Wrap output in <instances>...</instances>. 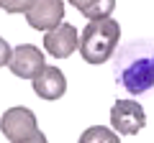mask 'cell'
Here are the masks:
<instances>
[{
    "label": "cell",
    "instance_id": "obj_4",
    "mask_svg": "<svg viewBox=\"0 0 154 143\" xmlns=\"http://www.w3.org/2000/svg\"><path fill=\"white\" fill-rule=\"evenodd\" d=\"M0 130H3V136L11 143L28 141L38 130L36 128V115L28 107H11V110H5L3 118H0Z\"/></svg>",
    "mask_w": 154,
    "mask_h": 143
},
{
    "label": "cell",
    "instance_id": "obj_13",
    "mask_svg": "<svg viewBox=\"0 0 154 143\" xmlns=\"http://www.w3.org/2000/svg\"><path fill=\"white\" fill-rule=\"evenodd\" d=\"M21 143H46V136H44V133H33V136L31 138H28V141H21Z\"/></svg>",
    "mask_w": 154,
    "mask_h": 143
},
{
    "label": "cell",
    "instance_id": "obj_7",
    "mask_svg": "<svg viewBox=\"0 0 154 143\" xmlns=\"http://www.w3.org/2000/svg\"><path fill=\"white\" fill-rule=\"evenodd\" d=\"M8 66H11V72L16 74V77H21V79H33L38 72L46 66L44 51H38L33 44H21V46L13 49Z\"/></svg>",
    "mask_w": 154,
    "mask_h": 143
},
{
    "label": "cell",
    "instance_id": "obj_9",
    "mask_svg": "<svg viewBox=\"0 0 154 143\" xmlns=\"http://www.w3.org/2000/svg\"><path fill=\"white\" fill-rule=\"evenodd\" d=\"M69 5L77 8L88 21H98V18H110L116 10V0H69Z\"/></svg>",
    "mask_w": 154,
    "mask_h": 143
},
{
    "label": "cell",
    "instance_id": "obj_1",
    "mask_svg": "<svg viewBox=\"0 0 154 143\" xmlns=\"http://www.w3.org/2000/svg\"><path fill=\"white\" fill-rule=\"evenodd\" d=\"M121 39V26L113 18H98L88 21V26L80 33V54L88 64H105L113 56Z\"/></svg>",
    "mask_w": 154,
    "mask_h": 143
},
{
    "label": "cell",
    "instance_id": "obj_12",
    "mask_svg": "<svg viewBox=\"0 0 154 143\" xmlns=\"http://www.w3.org/2000/svg\"><path fill=\"white\" fill-rule=\"evenodd\" d=\"M11 54H13V49L8 46V41L0 36V69H3V66H8V61H11Z\"/></svg>",
    "mask_w": 154,
    "mask_h": 143
},
{
    "label": "cell",
    "instance_id": "obj_10",
    "mask_svg": "<svg viewBox=\"0 0 154 143\" xmlns=\"http://www.w3.org/2000/svg\"><path fill=\"white\" fill-rule=\"evenodd\" d=\"M77 143H121L118 133L113 128H105V125H93L80 136Z\"/></svg>",
    "mask_w": 154,
    "mask_h": 143
},
{
    "label": "cell",
    "instance_id": "obj_11",
    "mask_svg": "<svg viewBox=\"0 0 154 143\" xmlns=\"http://www.w3.org/2000/svg\"><path fill=\"white\" fill-rule=\"evenodd\" d=\"M33 0H0V8L8 13H26Z\"/></svg>",
    "mask_w": 154,
    "mask_h": 143
},
{
    "label": "cell",
    "instance_id": "obj_5",
    "mask_svg": "<svg viewBox=\"0 0 154 143\" xmlns=\"http://www.w3.org/2000/svg\"><path fill=\"white\" fill-rule=\"evenodd\" d=\"M64 18V3L62 0H33L26 10V21L33 31H51Z\"/></svg>",
    "mask_w": 154,
    "mask_h": 143
},
{
    "label": "cell",
    "instance_id": "obj_2",
    "mask_svg": "<svg viewBox=\"0 0 154 143\" xmlns=\"http://www.w3.org/2000/svg\"><path fill=\"white\" fill-rule=\"evenodd\" d=\"M110 123L118 136H136L146 125V112L136 100H116L110 107Z\"/></svg>",
    "mask_w": 154,
    "mask_h": 143
},
{
    "label": "cell",
    "instance_id": "obj_8",
    "mask_svg": "<svg viewBox=\"0 0 154 143\" xmlns=\"http://www.w3.org/2000/svg\"><path fill=\"white\" fill-rule=\"evenodd\" d=\"M33 92L41 100H59L67 92V79L62 74V69L57 66H44L33 77Z\"/></svg>",
    "mask_w": 154,
    "mask_h": 143
},
{
    "label": "cell",
    "instance_id": "obj_3",
    "mask_svg": "<svg viewBox=\"0 0 154 143\" xmlns=\"http://www.w3.org/2000/svg\"><path fill=\"white\" fill-rule=\"evenodd\" d=\"M118 82L131 95H141L146 89H152L154 87V56H139L131 64L121 66Z\"/></svg>",
    "mask_w": 154,
    "mask_h": 143
},
{
    "label": "cell",
    "instance_id": "obj_6",
    "mask_svg": "<svg viewBox=\"0 0 154 143\" xmlns=\"http://www.w3.org/2000/svg\"><path fill=\"white\" fill-rule=\"evenodd\" d=\"M44 49L54 59H67V56H72V51L80 49V31L72 23L62 21L57 28L44 33Z\"/></svg>",
    "mask_w": 154,
    "mask_h": 143
}]
</instances>
